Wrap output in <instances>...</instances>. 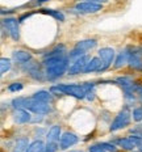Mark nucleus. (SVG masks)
Masks as SVG:
<instances>
[{"mask_svg":"<svg viewBox=\"0 0 142 152\" xmlns=\"http://www.w3.org/2000/svg\"><path fill=\"white\" fill-rule=\"evenodd\" d=\"M93 83H84V84H58L53 85L50 92L53 94H66L75 99H86L87 94L93 89Z\"/></svg>","mask_w":142,"mask_h":152,"instance_id":"f257e3e1","label":"nucleus"},{"mask_svg":"<svg viewBox=\"0 0 142 152\" xmlns=\"http://www.w3.org/2000/svg\"><path fill=\"white\" fill-rule=\"evenodd\" d=\"M68 64H70L68 55L61 56V58L43 59L46 79L47 80H55V79L61 77L66 71H68V67H70Z\"/></svg>","mask_w":142,"mask_h":152,"instance_id":"f03ea898","label":"nucleus"},{"mask_svg":"<svg viewBox=\"0 0 142 152\" xmlns=\"http://www.w3.org/2000/svg\"><path fill=\"white\" fill-rule=\"evenodd\" d=\"M23 109H28L29 112L34 114H49L52 112V106L49 105V102H43V101L36 100L33 97H24V102H23Z\"/></svg>","mask_w":142,"mask_h":152,"instance_id":"7ed1b4c3","label":"nucleus"},{"mask_svg":"<svg viewBox=\"0 0 142 152\" xmlns=\"http://www.w3.org/2000/svg\"><path fill=\"white\" fill-rule=\"evenodd\" d=\"M130 117H132V114L129 112L128 106H125L124 109L115 117V119H113L112 125H110V127H109V131L115 132V131H118V130L126 127V126H129V123H130Z\"/></svg>","mask_w":142,"mask_h":152,"instance_id":"20e7f679","label":"nucleus"},{"mask_svg":"<svg viewBox=\"0 0 142 152\" xmlns=\"http://www.w3.org/2000/svg\"><path fill=\"white\" fill-rule=\"evenodd\" d=\"M97 56L102 59V63H103L99 72H104L105 69H108L112 66L113 61H115V50L110 49V47H103V49L99 50Z\"/></svg>","mask_w":142,"mask_h":152,"instance_id":"39448f33","label":"nucleus"},{"mask_svg":"<svg viewBox=\"0 0 142 152\" xmlns=\"http://www.w3.org/2000/svg\"><path fill=\"white\" fill-rule=\"evenodd\" d=\"M103 4L90 0H84V1H79L75 4V11L80 12V13H96V12L102 11Z\"/></svg>","mask_w":142,"mask_h":152,"instance_id":"423d86ee","label":"nucleus"},{"mask_svg":"<svg viewBox=\"0 0 142 152\" xmlns=\"http://www.w3.org/2000/svg\"><path fill=\"white\" fill-rule=\"evenodd\" d=\"M18 23L20 21L16 20L13 17H7L3 20V25L7 29L8 34L11 36V38L13 41H18L20 39V28H18Z\"/></svg>","mask_w":142,"mask_h":152,"instance_id":"0eeeda50","label":"nucleus"},{"mask_svg":"<svg viewBox=\"0 0 142 152\" xmlns=\"http://www.w3.org/2000/svg\"><path fill=\"white\" fill-rule=\"evenodd\" d=\"M90 56L87 55H83L80 56V58L75 59L74 62H71L70 67H68V75H78V74H82V72H84V69H86V66L87 63L90 62Z\"/></svg>","mask_w":142,"mask_h":152,"instance_id":"6e6552de","label":"nucleus"},{"mask_svg":"<svg viewBox=\"0 0 142 152\" xmlns=\"http://www.w3.org/2000/svg\"><path fill=\"white\" fill-rule=\"evenodd\" d=\"M129 66L130 68L141 69L142 67V46L130 47V56H129Z\"/></svg>","mask_w":142,"mask_h":152,"instance_id":"1a4fd4ad","label":"nucleus"},{"mask_svg":"<svg viewBox=\"0 0 142 152\" xmlns=\"http://www.w3.org/2000/svg\"><path fill=\"white\" fill-rule=\"evenodd\" d=\"M79 142V138L77 134H74V132H63L61 139H59V147H61V150H67V148L72 147V145H75Z\"/></svg>","mask_w":142,"mask_h":152,"instance_id":"9d476101","label":"nucleus"},{"mask_svg":"<svg viewBox=\"0 0 142 152\" xmlns=\"http://www.w3.org/2000/svg\"><path fill=\"white\" fill-rule=\"evenodd\" d=\"M129 56H130V47H126V49L121 50V51L118 53L117 58L115 59V64H113V67L116 69L124 67L126 63H129Z\"/></svg>","mask_w":142,"mask_h":152,"instance_id":"9b49d317","label":"nucleus"},{"mask_svg":"<svg viewBox=\"0 0 142 152\" xmlns=\"http://www.w3.org/2000/svg\"><path fill=\"white\" fill-rule=\"evenodd\" d=\"M13 119L16 123H28L32 122V115L28 109H16L13 112Z\"/></svg>","mask_w":142,"mask_h":152,"instance_id":"f8f14e48","label":"nucleus"},{"mask_svg":"<svg viewBox=\"0 0 142 152\" xmlns=\"http://www.w3.org/2000/svg\"><path fill=\"white\" fill-rule=\"evenodd\" d=\"M12 58H13L15 62L24 64V63H28L32 61V54L29 51H25V50H15L12 53Z\"/></svg>","mask_w":142,"mask_h":152,"instance_id":"ddd939ff","label":"nucleus"},{"mask_svg":"<svg viewBox=\"0 0 142 152\" xmlns=\"http://www.w3.org/2000/svg\"><path fill=\"white\" fill-rule=\"evenodd\" d=\"M102 59L99 56H93L90 59V62L87 63L86 69H84V74H91V72H99L102 68Z\"/></svg>","mask_w":142,"mask_h":152,"instance_id":"4468645a","label":"nucleus"},{"mask_svg":"<svg viewBox=\"0 0 142 152\" xmlns=\"http://www.w3.org/2000/svg\"><path fill=\"white\" fill-rule=\"evenodd\" d=\"M66 55V47L63 45L55 46L53 50H50L49 53H46L43 55V59H53V58H61V56Z\"/></svg>","mask_w":142,"mask_h":152,"instance_id":"2eb2a0df","label":"nucleus"},{"mask_svg":"<svg viewBox=\"0 0 142 152\" xmlns=\"http://www.w3.org/2000/svg\"><path fill=\"white\" fill-rule=\"evenodd\" d=\"M62 137V132H61V126L59 125H54L49 129L46 134V139L47 142H58Z\"/></svg>","mask_w":142,"mask_h":152,"instance_id":"dca6fc26","label":"nucleus"},{"mask_svg":"<svg viewBox=\"0 0 142 152\" xmlns=\"http://www.w3.org/2000/svg\"><path fill=\"white\" fill-rule=\"evenodd\" d=\"M97 45V42H96V39H83V41H79V42H77V45H75L74 47H77V49L79 50H82V51H84V53H87L88 50H92L95 49Z\"/></svg>","mask_w":142,"mask_h":152,"instance_id":"f3484780","label":"nucleus"},{"mask_svg":"<svg viewBox=\"0 0 142 152\" xmlns=\"http://www.w3.org/2000/svg\"><path fill=\"white\" fill-rule=\"evenodd\" d=\"M40 12L41 13H43V15L52 16V17H54L55 20H58V21H65V15H63L61 11H55V9H49V8H42V9H40Z\"/></svg>","mask_w":142,"mask_h":152,"instance_id":"a211bd4d","label":"nucleus"},{"mask_svg":"<svg viewBox=\"0 0 142 152\" xmlns=\"http://www.w3.org/2000/svg\"><path fill=\"white\" fill-rule=\"evenodd\" d=\"M45 150H46V144L42 140H34L29 144L26 152H45Z\"/></svg>","mask_w":142,"mask_h":152,"instance_id":"6ab92c4d","label":"nucleus"},{"mask_svg":"<svg viewBox=\"0 0 142 152\" xmlns=\"http://www.w3.org/2000/svg\"><path fill=\"white\" fill-rule=\"evenodd\" d=\"M32 97L36 99V100L43 101V102H49V104L52 102V99H53L52 92H47V91H38V92H36Z\"/></svg>","mask_w":142,"mask_h":152,"instance_id":"aec40b11","label":"nucleus"},{"mask_svg":"<svg viewBox=\"0 0 142 152\" xmlns=\"http://www.w3.org/2000/svg\"><path fill=\"white\" fill-rule=\"evenodd\" d=\"M117 144L120 145L121 148H124V150H126V151H133L137 145L134 144V142L130 138H122V139H118L117 140Z\"/></svg>","mask_w":142,"mask_h":152,"instance_id":"412c9836","label":"nucleus"},{"mask_svg":"<svg viewBox=\"0 0 142 152\" xmlns=\"http://www.w3.org/2000/svg\"><path fill=\"white\" fill-rule=\"evenodd\" d=\"M28 147H29V140L26 138H20L16 140L13 152H26Z\"/></svg>","mask_w":142,"mask_h":152,"instance_id":"4be33fe9","label":"nucleus"},{"mask_svg":"<svg viewBox=\"0 0 142 152\" xmlns=\"http://www.w3.org/2000/svg\"><path fill=\"white\" fill-rule=\"evenodd\" d=\"M11 66H12L11 59H8V58H1L0 59V72H1V75L7 74L9 69H11Z\"/></svg>","mask_w":142,"mask_h":152,"instance_id":"5701e85b","label":"nucleus"},{"mask_svg":"<svg viewBox=\"0 0 142 152\" xmlns=\"http://www.w3.org/2000/svg\"><path fill=\"white\" fill-rule=\"evenodd\" d=\"M132 117H133V119L135 122H141L142 121V106L135 107L133 110V113H132Z\"/></svg>","mask_w":142,"mask_h":152,"instance_id":"b1692460","label":"nucleus"},{"mask_svg":"<svg viewBox=\"0 0 142 152\" xmlns=\"http://www.w3.org/2000/svg\"><path fill=\"white\" fill-rule=\"evenodd\" d=\"M100 145H102V147L107 152H116V151H117V148H116V145L113 143H107V142H103V143H100Z\"/></svg>","mask_w":142,"mask_h":152,"instance_id":"393cba45","label":"nucleus"},{"mask_svg":"<svg viewBox=\"0 0 142 152\" xmlns=\"http://www.w3.org/2000/svg\"><path fill=\"white\" fill-rule=\"evenodd\" d=\"M21 89H23V83H12L8 85V91L9 92H20Z\"/></svg>","mask_w":142,"mask_h":152,"instance_id":"a878e982","label":"nucleus"},{"mask_svg":"<svg viewBox=\"0 0 142 152\" xmlns=\"http://www.w3.org/2000/svg\"><path fill=\"white\" fill-rule=\"evenodd\" d=\"M57 150H58V144H57V142H47L46 143L45 152H55Z\"/></svg>","mask_w":142,"mask_h":152,"instance_id":"bb28decb","label":"nucleus"},{"mask_svg":"<svg viewBox=\"0 0 142 152\" xmlns=\"http://www.w3.org/2000/svg\"><path fill=\"white\" fill-rule=\"evenodd\" d=\"M88 151L90 152H107L104 148L100 145V143L99 144H93V145H91L90 148H88Z\"/></svg>","mask_w":142,"mask_h":152,"instance_id":"cd10ccee","label":"nucleus"},{"mask_svg":"<svg viewBox=\"0 0 142 152\" xmlns=\"http://www.w3.org/2000/svg\"><path fill=\"white\" fill-rule=\"evenodd\" d=\"M135 94L138 96V100L142 102V87L141 85H138V88H137V92H135Z\"/></svg>","mask_w":142,"mask_h":152,"instance_id":"c85d7f7f","label":"nucleus"},{"mask_svg":"<svg viewBox=\"0 0 142 152\" xmlns=\"http://www.w3.org/2000/svg\"><path fill=\"white\" fill-rule=\"evenodd\" d=\"M32 15H33V13H32V12H29V13H28V12H26V13H24L23 16H21V17L20 18H18V21H20V23H24V20H25V18H28V17H30V16Z\"/></svg>","mask_w":142,"mask_h":152,"instance_id":"c756f323","label":"nucleus"},{"mask_svg":"<svg viewBox=\"0 0 142 152\" xmlns=\"http://www.w3.org/2000/svg\"><path fill=\"white\" fill-rule=\"evenodd\" d=\"M38 3H45V1H49V0H37Z\"/></svg>","mask_w":142,"mask_h":152,"instance_id":"7c9ffc66","label":"nucleus"},{"mask_svg":"<svg viewBox=\"0 0 142 152\" xmlns=\"http://www.w3.org/2000/svg\"><path fill=\"white\" fill-rule=\"evenodd\" d=\"M133 152H141V151H133Z\"/></svg>","mask_w":142,"mask_h":152,"instance_id":"2f4dec72","label":"nucleus"},{"mask_svg":"<svg viewBox=\"0 0 142 152\" xmlns=\"http://www.w3.org/2000/svg\"><path fill=\"white\" fill-rule=\"evenodd\" d=\"M74 152H82V151H74Z\"/></svg>","mask_w":142,"mask_h":152,"instance_id":"473e14b6","label":"nucleus"},{"mask_svg":"<svg viewBox=\"0 0 142 152\" xmlns=\"http://www.w3.org/2000/svg\"><path fill=\"white\" fill-rule=\"evenodd\" d=\"M141 69H142V67H141Z\"/></svg>","mask_w":142,"mask_h":152,"instance_id":"72a5a7b5","label":"nucleus"}]
</instances>
